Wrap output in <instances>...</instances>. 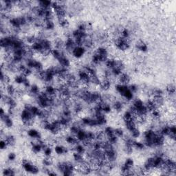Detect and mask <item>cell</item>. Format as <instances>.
Listing matches in <instances>:
<instances>
[{
    "mask_svg": "<svg viewBox=\"0 0 176 176\" xmlns=\"http://www.w3.org/2000/svg\"><path fill=\"white\" fill-rule=\"evenodd\" d=\"M165 93L167 96L175 95V86L174 83H169L166 85L165 88Z\"/></svg>",
    "mask_w": 176,
    "mask_h": 176,
    "instance_id": "277c9868",
    "label": "cell"
},
{
    "mask_svg": "<svg viewBox=\"0 0 176 176\" xmlns=\"http://www.w3.org/2000/svg\"><path fill=\"white\" fill-rule=\"evenodd\" d=\"M87 50L83 46H76L74 50L71 52V55L72 56L74 59H80L83 58L84 55H85Z\"/></svg>",
    "mask_w": 176,
    "mask_h": 176,
    "instance_id": "6da1fadb",
    "label": "cell"
},
{
    "mask_svg": "<svg viewBox=\"0 0 176 176\" xmlns=\"http://www.w3.org/2000/svg\"><path fill=\"white\" fill-rule=\"evenodd\" d=\"M116 81L118 83L122 85H129L131 81V76L127 72H122L119 77H117Z\"/></svg>",
    "mask_w": 176,
    "mask_h": 176,
    "instance_id": "7a4b0ae2",
    "label": "cell"
},
{
    "mask_svg": "<svg viewBox=\"0 0 176 176\" xmlns=\"http://www.w3.org/2000/svg\"><path fill=\"white\" fill-rule=\"evenodd\" d=\"M123 164L129 169H133L135 166V162L131 158H127L124 160Z\"/></svg>",
    "mask_w": 176,
    "mask_h": 176,
    "instance_id": "8992f818",
    "label": "cell"
},
{
    "mask_svg": "<svg viewBox=\"0 0 176 176\" xmlns=\"http://www.w3.org/2000/svg\"><path fill=\"white\" fill-rule=\"evenodd\" d=\"M7 158H8V161L10 162L11 163H13V162H14L17 159V154L15 152L11 151V152H10L8 154Z\"/></svg>",
    "mask_w": 176,
    "mask_h": 176,
    "instance_id": "52a82bcc",
    "label": "cell"
},
{
    "mask_svg": "<svg viewBox=\"0 0 176 176\" xmlns=\"http://www.w3.org/2000/svg\"><path fill=\"white\" fill-rule=\"evenodd\" d=\"M28 136L32 140H41L42 139V134L39 131L35 128H30L26 131Z\"/></svg>",
    "mask_w": 176,
    "mask_h": 176,
    "instance_id": "3957f363",
    "label": "cell"
},
{
    "mask_svg": "<svg viewBox=\"0 0 176 176\" xmlns=\"http://www.w3.org/2000/svg\"><path fill=\"white\" fill-rule=\"evenodd\" d=\"M114 133L119 138H122L125 134V131H124L123 127H119L114 128Z\"/></svg>",
    "mask_w": 176,
    "mask_h": 176,
    "instance_id": "5b68a950",
    "label": "cell"
}]
</instances>
